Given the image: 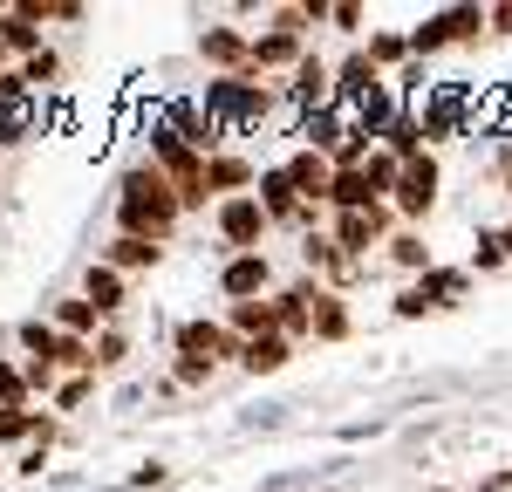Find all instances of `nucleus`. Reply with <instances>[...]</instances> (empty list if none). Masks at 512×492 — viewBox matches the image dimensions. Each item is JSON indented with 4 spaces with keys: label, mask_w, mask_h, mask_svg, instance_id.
Masks as SVG:
<instances>
[{
    "label": "nucleus",
    "mask_w": 512,
    "mask_h": 492,
    "mask_svg": "<svg viewBox=\"0 0 512 492\" xmlns=\"http://www.w3.org/2000/svg\"><path fill=\"white\" fill-rule=\"evenodd\" d=\"M178 219H185V199H178V185L164 178L158 164H151V158L123 164V171H117V233L171 246Z\"/></svg>",
    "instance_id": "1"
},
{
    "label": "nucleus",
    "mask_w": 512,
    "mask_h": 492,
    "mask_svg": "<svg viewBox=\"0 0 512 492\" xmlns=\"http://www.w3.org/2000/svg\"><path fill=\"white\" fill-rule=\"evenodd\" d=\"M198 103H205V117L219 123L226 137H246V130H260V123L287 117L280 82H253V76H205Z\"/></svg>",
    "instance_id": "2"
},
{
    "label": "nucleus",
    "mask_w": 512,
    "mask_h": 492,
    "mask_svg": "<svg viewBox=\"0 0 512 492\" xmlns=\"http://www.w3.org/2000/svg\"><path fill=\"white\" fill-rule=\"evenodd\" d=\"M410 117L424 123V144H451V137H472V117H478V103L458 89V82H431L424 96H410Z\"/></svg>",
    "instance_id": "3"
},
{
    "label": "nucleus",
    "mask_w": 512,
    "mask_h": 492,
    "mask_svg": "<svg viewBox=\"0 0 512 492\" xmlns=\"http://www.w3.org/2000/svg\"><path fill=\"white\" fill-rule=\"evenodd\" d=\"M478 35H485V7H478V0H465V7H437V14H424V21L410 28V55L431 62V55H451V48H472Z\"/></svg>",
    "instance_id": "4"
},
{
    "label": "nucleus",
    "mask_w": 512,
    "mask_h": 492,
    "mask_svg": "<svg viewBox=\"0 0 512 492\" xmlns=\"http://www.w3.org/2000/svg\"><path fill=\"white\" fill-rule=\"evenodd\" d=\"M465 287H472V274L465 267H431L424 281H403L390 301L396 322H424V315H444V308H458L465 301Z\"/></svg>",
    "instance_id": "5"
},
{
    "label": "nucleus",
    "mask_w": 512,
    "mask_h": 492,
    "mask_svg": "<svg viewBox=\"0 0 512 492\" xmlns=\"http://www.w3.org/2000/svg\"><path fill=\"white\" fill-rule=\"evenodd\" d=\"M403 226L396 205H369V212H328V240L342 246L349 260H383L390 233Z\"/></svg>",
    "instance_id": "6"
},
{
    "label": "nucleus",
    "mask_w": 512,
    "mask_h": 492,
    "mask_svg": "<svg viewBox=\"0 0 512 492\" xmlns=\"http://www.w3.org/2000/svg\"><path fill=\"white\" fill-rule=\"evenodd\" d=\"M212 240H219V260H233V253H267L274 219H267L260 199L246 192V199H226L219 212H212Z\"/></svg>",
    "instance_id": "7"
},
{
    "label": "nucleus",
    "mask_w": 512,
    "mask_h": 492,
    "mask_svg": "<svg viewBox=\"0 0 512 492\" xmlns=\"http://www.w3.org/2000/svg\"><path fill=\"white\" fill-rule=\"evenodd\" d=\"M437 199H444V158H437V151H424V158L403 164L390 205H396V219H403V226H424V219L437 212Z\"/></svg>",
    "instance_id": "8"
},
{
    "label": "nucleus",
    "mask_w": 512,
    "mask_h": 492,
    "mask_svg": "<svg viewBox=\"0 0 512 492\" xmlns=\"http://www.w3.org/2000/svg\"><path fill=\"white\" fill-rule=\"evenodd\" d=\"M294 253H301V274H315V281H321V287H335V294H355V287L376 274V260H349V253L328 240V233H308V240H294Z\"/></svg>",
    "instance_id": "9"
},
{
    "label": "nucleus",
    "mask_w": 512,
    "mask_h": 492,
    "mask_svg": "<svg viewBox=\"0 0 512 492\" xmlns=\"http://www.w3.org/2000/svg\"><path fill=\"white\" fill-rule=\"evenodd\" d=\"M198 62H205V76H253V35L233 28V21H205L198 28ZM267 82V76H253Z\"/></svg>",
    "instance_id": "10"
},
{
    "label": "nucleus",
    "mask_w": 512,
    "mask_h": 492,
    "mask_svg": "<svg viewBox=\"0 0 512 492\" xmlns=\"http://www.w3.org/2000/svg\"><path fill=\"white\" fill-rule=\"evenodd\" d=\"M274 260L267 253H233V260H219V301L239 308V301H267L274 294Z\"/></svg>",
    "instance_id": "11"
},
{
    "label": "nucleus",
    "mask_w": 512,
    "mask_h": 492,
    "mask_svg": "<svg viewBox=\"0 0 512 492\" xmlns=\"http://www.w3.org/2000/svg\"><path fill=\"white\" fill-rule=\"evenodd\" d=\"M280 96H287V110L294 117H315V110H335L342 96H335V62H321V55H308L294 76L280 82Z\"/></svg>",
    "instance_id": "12"
},
{
    "label": "nucleus",
    "mask_w": 512,
    "mask_h": 492,
    "mask_svg": "<svg viewBox=\"0 0 512 492\" xmlns=\"http://www.w3.org/2000/svg\"><path fill=\"white\" fill-rule=\"evenodd\" d=\"M158 117L171 123V130H178V137H185V144H192L198 158H219V151H233V137H226V130H219V123L205 117V103H198V96H178V103H164Z\"/></svg>",
    "instance_id": "13"
},
{
    "label": "nucleus",
    "mask_w": 512,
    "mask_h": 492,
    "mask_svg": "<svg viewBox=\"0 0 512 492\" xmlns=\"http://www.w3.org/2000/svg\"><path fill=\"white\" fill-rule=\"evenodd\" d=\"M308 55H315V48H308L301 35H280V28H260V35H253V76L287 82L294 69H301V62H308Z\"/></svg>",
    "instance_id": "14"
},
{
    "label": "nucleus",
    "mask_w": 512,
    "mask_h": 492,
    "mask_svg": "<svg viewBox=\"0 0 512 492\" xmlns=\"http://www.w3.org/2000/svg\"><path fill=\"white\" fill-rule=\"evenodd\" d=\"M376 267H390V274H403V281H424L437 267V253H431V233L424 226H396L390 246H383V260Z\"/></svg>",
    "instance_id": "15"
},
{
    "label": "nucleus",
    "mask_w": 512,
    "mask_h": 492,
    "mask_svg": "<svg viewBox=\"0 0 512 492\" xmlns=\"http://www.w3.org/2000/svg\"><path fill=\"white\" fill-rule=\"evenodd\" d=\"M349 130H355V110H349V103H335V110H315V117L294 123V144H308V151H321V158H335Z\"/></svg>",
    "instance_id": "16"
},
{
    "label": "nucleus",
    "mask_w": 512,
    "mask_h": 492,
    "mask_svg": "<svg viewBox=\"0 0 512 492\" xmlns=\"http://www.w3.org/2000/svg\"><path fill=\"white\" fill-rule=\"evenodd\" d=\"M205 185H212V199H246L253 185H260V164L246 158V151H219V158L205 164Z\"/></svg>",
    "instance_id": "17"
},
{
    "label": "nucleus",
    "mask_w": 512,
    "mask_h": 492,
    "mask_svg": "<svg viewBox=\"0 0 512 492\" xmlns=\"http://www.w3.org/2000/svg\"><path fill=\"white\" fill-rule=\"evenodd\" d=\"M383 69H376V62H369V48H362V41H355L349 55H335V96H342V103H362V96H369V89H383Z\"/></svg>",
    "instance_id": "18"
},
{
    "label": "nucleus",
    "mask_w": 512,
    "mask_h": 492,
    "mask_svg": "<svg viewBox=\"0 0 512 492\" xmlns=\"http://www.w3.org/2000/svg\"><path fill=\"white\" fill-rule=\"evenodd\" d=\"M287 178H294V192H301V199L308 205H328V185H335V164L321 158V151H308V144H294V151H287Z\"/></svg>",
    "instance_id": "19"
},
{
    "label": "nucleus",
    "mask_w": 512,
    "mask_h": 492,
    "mask_svg": "<svg viewBox=\"0 0 512 492\" xmlns=\"http://www.w3.org/2000/svg\"><path fill=\"white\" fill-rule=\"evenodd\" d=\"M308 315H315V335L308 342H349L355 335V308H349V294H335V287H315Z\"/></svg>",
    "instance_id": "20"
},
{
    "label": "nucleus",
    "mask_w": 512,
    "mask_h": 492,
    "mask_svg": "<svg viewBox=\"0 0 512 492\" xmlns=\"http://www.w3.org/2000/svg\"><path fill=\"white\" fill-rule=\"evenodd\" d=\"M76 294H89V301H96V315H103V322H117L123 301H130V281H123L117 267L89 260V267H82V287H76Z\"/></svg>",
    "instance_id": "21"
},
{
    "label": "nucleus",
    "mask_w": 512,
    "mask_h": 492,
    "mask_svg": "<svg viewBox=\"0 0 512 492\" xmlns=\"http://www.w3.org/2000/svg\"><path fill=\"white\" fill-rule=\"evenodd\" d=\"M96 260H103V267H117L123 281H130V274H151V267H158L164 246L158 240H130V233H110V246H103Z\"/></svg>",
    "instance_id": "22"
},
{
    "label": "nucleus",
    "mask_w": 512,
    "mask_h": 492,
    "mask_svg": "<svg viewBox=\"0 0 512 492\" xmlns=\"http://www.w3.org/2000/svg\"><path fill=\"white\" fill-rule=\"evenodd\" d=\"M48 322L62 328V335H82V342H96V335H103V315H96V301H89V294H62V301H55V308H48Z\"/></svg>",
    "instance_id": "23"
},
{
    "label": "nucleus",
    "mask_w": 512,
    "mask_h": 492,
    "mask_svg": "<svg viewBox=\"0 0 512 492\" xmlns=\"http://www.w3.org/2000/svg\"><path fill=\"white\" fill-rule=\"evenodd\" d=\"M219 322H226V335H239V342H260V335H280L274 294H267V301H239V308H226V315H219Z\"/></svg>",
    "instance_id": "24"
},
{
    "label": "nucleus",
    "mask_w": 512,
    "mask_h": 492,
    "mask_svg": "<svg viewBox=\"0 0 512 492\" xmlns=\"http://www.w3.org/2000/svg\"><path fill=\"white\" fill-rule=\"evenodd\" d=\"M294 356H301V342H287V335H260V342H246L239 369H246V376H280Z\"/></svg>",
    "instance_id": "25"
},
{
    "label": "nucleus",
    "mask_w": 512,
    "mask_h": 492,
    "mask_svg": "<svg viewBox=\"0 0 512 492\" xmlns=\"http://www.w3.org/2000/svg\"><path fill=\"white\" fill-rule=\"evenodd\" d=\"M362 48H369V62H376L383 76H396L403 62H417V55H410V28H369Z\"/></svg>",
    "instance_id": "26"
},
{
    "label": "nucleus",
    "mask_w": 512,
    "mask_h": 492,
    "mask_svg": "<svg viewBox=\"0 0 512 492\" xmlns=\"http://www.w3.org/2000/svg\"><path fill=\"white\" fill-rule=\"evenodd\" d=\"M21 82H28L35 96H48V89H62V82H69V62H62V48L48 41L41 55H28V62H21Z\"/></svg>",
    "instance_id": "27"
},
{
    "label": "nucleus",
    "mask_w": 512,
    "mask_h": 492,
    "mask_svg": "<svg viewBox=\"0 0 512 492\" xmlns=\"http://www.w3.org/2000/svg\"><path fill=\"white\" fill-rule=\"evenodd\" d=\"M14 342H21V356H48V363H55V349H62V328L48 322V315H28V322L14 328Z\"/></svg>",
    "instance_id": "28"
},
{
    "label": "nucleus",
    "mask_w": 512,
    "mask_h": 492,
    "mask_svg": "<svg viewBox=\"0 0 512 492\" xmlns=\"http://www.w3.org/2000/svg\"><path fill=\"white\" fill-rule=\"evenodd\" d=\"M123 363H130V328L110 322L103 335H96V376H117Z\"/></svg>",
    "instance_id": "29"
},
{
    "label": "nucleus",
    "mask_w": 512,
    "mask_h": 492,
    "mask_svg": "<svg viewBox=\"0 0 512 492\" xmlns=\"http://www.w3.org/2000/svg\"><path fill=\"white\" fill-rule=\"evenodd\" d=\"M35 397H28V376H21V363L14 356H0V417L7 410H28Z\"/></svg>",
    "instance_id": "30"
},
{
    "label": "nucleus",
    "mask_w": 512,
    "mask_h": 492,
    "mask_svg": "<svg viewBox=\"0 0 512 492\" xmlns=\"http://www.w3.org/2000/svg\"><path fill=\"white\" fill-rule=\"evenodd\" d=\"M21 376H28V397H48V404H55V390H62V369L48 363V356H21Z\"/></svg>",
    "instance_id": "31"
},
{
    "label": "nucleus",
    "mask_w": 512,
    "mask_h": 492,
    "mask_svg": "<svg viewBox=\"0 0 512 492\" xmlns=\"http://www.w3.org/2000/svg\"><path fill=\"white\" fill-rule=\"evenodd\" d=\"M328 28H335V35L355 48V41H362V28H369V14H362L355 0H335V7H328Z\"/></svg>",
    "instance_id": "32"
},
{
    "label": "nucleus",
    "mask_w": 512,
    "mask_h": 492,
    "mask_svg": "<svg viewBox=\"0 0 512 492\" xmlns=\"http://www.w3.org/2000/svg\"><path fill=\"white\" fill-rule=\"evenodd\" d=\"M96 383H103V376H62V390H55V417H62V410H82L89 404V397H96Z\"/></svg>",
    "instance_id": "33"
},
{
    "label": "nucleus",
    "mask_w": 512,
    "mask_h": 492,
    "mask_svg": "<svg viewBox=\"0 0 512 492\" xmlns=\"http://www.w3.org/2000/svg\"><path fill=\"white\" fill-rule=\"evenodd\" d=\"M492 192L512 205V137H499V144H492Z\"/></svg>",
    "instance_id": "34"
},
{
    "label": "nucleus",
    "mask_w": 512,
    "mask_h": 492,
    "mask_svg": "<svg viewBox=\"0 0 512 492\" xmlns=\"http://www.w3.org/2000/svg\"><path fill=\"white\" fill-rule=\"evenodd\" d=\"M472 274H506V253H499V240H492V233H478V246H472Z\"/></svg>",
    "instance_id": "35"
},
{
    "label": "nucleus",
    "mask_w": 512,
    "mask_h": 492,
    "mask_svg": "<svg viewBox=\"0 0 512 492\" xmlns=\"http://www.w3.org/2000/svg\"><path fill=\"white\" fill-rule=\"evenodd\" d=\"M485 35L512 41V0H492V7H485Z\"/></svg>",
    "instance_id": "36"
},
{
    "label": "nucleus",
    "mask_w": 512,
    "mask_h": 492,
    "mask_svg": "<svg viewBox=\"0 0 512 492\" xmlns=\"http://www.w3.org/2000/svg\"><path fill=\"white\" fill-rule=\"evenodd\" d=\"M48 451H55V438H35V445H28L21 458H14V472H28V479H35L41 465H48Z\"/></svg>",
    "instance_id": "37"
},
{
    "label": "nucleus",
    "mask_w": 512,
    "mask_h": 492,
    "mask_svg": "<svg viewBox=\"0 0 512 492\" xmlns=\"http://www.w3.org/2000/svg\"><path fill=\"white\" fill-rule=\"evenodd\" d=\"M171 376H178V383H192V390H205L219 369H212V363H185V356H178V363H171Z\"/></svg>",
    "instance_id": "38"
},
{
    "label": "nucleus",
    "mask_w": 512,
    "mask_h": 492,
    "mask_svg": "<svg viewBox=\"0 0 512 492\" xmlns=\"http://www.w3.org/2000/svg\"><path fill=\"white\" fill-rule=\"evenodd\" d=\"M48 21H62V28H76V21H89V7H82V0H48Z\"/></svg>",
    "instance_id": "39"
},
{
    "label": "nucleus",
    "mask_w": 512,
    "mask_h": 492,
    "mask_svg": "<svg viewBox=\"0 0 512 492\" xmlns=\"http://www.w3.org/2000/svg\"><path fill=\"white\" fill-rule=\"evenodd\" d=\"M492 240H499V253H506V267H512V219L499 226V233H492Z\"/></svg>",
    "instance_id": "40"
}]
</instances>
